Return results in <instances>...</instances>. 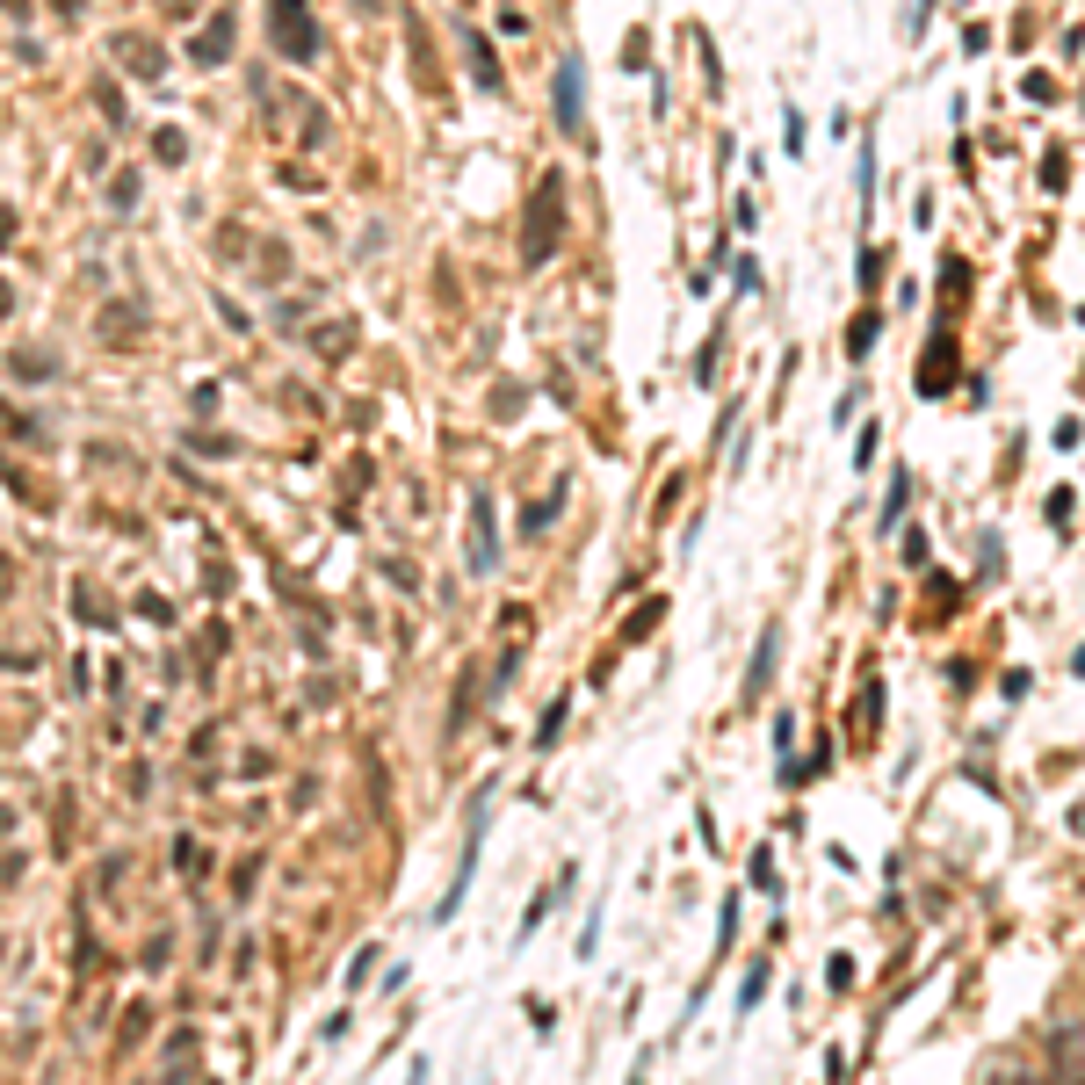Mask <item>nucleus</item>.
I'll list each match as a JSON object with an SVG mask.
<instances>
[{
    "instance_id": "22",
    "label": "nucleus",
    "mask_w": 1085,
    "mask_h": 1085,
    "mask_svg": "<svg viewBox=\"0 0 1085 1085\" xmlns=\"http://www.w3.org/2000/svg\"><path fill=\"white\" fill-rule=\"evenodd\" d=\"M825 984L847 991V984H854V955H832V963H825Z\"/></svg>"
},
{
    "instance_id": "26",
    "label": "nucleus",
    "mask_w": 1085,
    "mask_h": 1085,
    "mask_svg": "<svg viewBox=\"0 0 1085 1085\" xmlns=\"http://www.w3.org/2000/svg\"><path fill=\"white\" fill-rule=\"evenodd\" d=\"M95 102H102V116H109V123H123V95H116V87H109V80L95 87Z\"/></svg>"
},
{
    "instance_id": "18",
    "label": "nucleus",
    "mask_w": 1085,
    "mask_h": 1085,
    "mask_svg": "<svg viewBox=\"0 0 1085 1085\" xmlns=\"http://www.w3.org/2000/svg\"><path fill=\"white\" fill-rule=\"evenodd\" d=\"M803 138H811V123H803V109H789V116H782V152H789V160L803 152Z\"/></svg>"
},
{
    "instance_id": "9",
    "label": "nucleus",
    "mask_w": 1085,
    "mask_h": 1085,
    "mask_svg": "<svg viewBox=\"0 0 1085 1085\" xmlns=\"http://www.w3.org/2000/svg\"><path fill=\"white\" fill-rule=\"evenodd\" d=\"M189 51H196V66H217V58H232V15L217 8V22L196 29V44H189Z\"/></svg>"
},
{
    "instance_id": "6",
    "label": "nucleus",
    "mask_w": 1085,
    "mask_h": 1085,
    "mask_svg": "<svg viewBox=\"0 0 1085 1085\" xmlns=\"http://www.w3.org/2000/svg\"><path fill=\"white\" fill-rule=\"evenodd\" d=\"M500 565V536H492V500L471 492V572H492Z\"/></svg>"
},
{
    "instance_id": "5",
    "label": "nucleus",
    "mask_w": 1085,
    "mask_h": 1085,
    "mask_svg": "<svg viewBox=\"0 0 1085 1085\" xmlns=\"http://www.w3.org/2000/svg\"><path fill=\"white\" fill-rule=\"evenodd\" d=\"M774 666H782V623L760 630V651H753V666H746V702H760L774 688Z\"/></svg>"
},
{
    "instance_id": "29",
    "label": "nucleus",
    "mask_w": 1085,
    "mask_h": 1085,
    "mask_svg": "<svg viewBox=\"0 0 1085 1085\" xmlns=\"http://www.w3.org/2000/svg\"><path fill=\"white\" fill-rule=\"evenodd\" d=\"M8 239H15V217H8V210H0V246H8Z\"/></svg>"
},
{
    "instance_id": "12",
    "label": "nucleus",
    "mask_w": 1085,
    "mask_h": 1085,
    "mask_svg": "<svg viewBox=\"0 0 1085 1085\" xmlns=\"http://www.w3.org/2000/svg\"><path fill=\"white\" fill-rule=\"evenodd\" d=\"M471 709H478V673H463V688H456V702H449V738H463Z\"/></svg>"
},
{
    "instance_id": "13",
    "label": "nucleus",
    "mask_w": 1085,
    "mask_h": 1085,
    "mask_svg": "<svg viewBox=\"0 0 1085 1085\" xmlns=\"http://www.w3.org/2000/svg\"><path fill=\"white\" fill-rule=\"evenodd\" d=\"M876 326H883V319H876V312H861V319H854V326H847V362H861V355H868V348H876Z\"/></svg>"
},
{
    "instance_id": "8",
    "label": "nucleus",
    "mask_w": 1085,
    "mask_h": 1085,
    "mask_svg": "<svg viewBox=\"0 0 1085 1085\" xmlns=\"http://www.w3.org/2000/svg\"><path fill=\"white\" fill-rule=\"evenodd\" d=\"M456 37H463V58H471V80L485 87V95H500V87H507V80H500V58H492V44L478 37V29H471V22H463V29H456Z\"/></svg>"
},
{
    "instance_id": "7",
    "label": "nucleus",
    "mask_w": 1085,
    "mask_h": 1085,
    "mask_svg": "<svg viewBox=\"0 0 1085 1085\" xmlns=\"http://www.w3.org/2000/svg\"><path fill=\"white\" fill-rule=\"evenodd\" d=\"M948 384H955V340L934 333V340H926V362H919V391H926V398H941Z\"/></svg>"
},
{
    "instance_id": "33",
    "label": "nucleus",
    "mask_w": 1085,
    "mask_h": 1085,
    "mask_svg": "<svg viewBox=\"0 0 1085 1085\" xmlns=\"http://www.w3.org/2000/svg\"><path fill=\"white\" fill-rule=\"evenodd\" d=\"M630 1085H644V1078H630Z\"/></svg>"
},
{
    "instance_id": "19",
    "label": "nucleus",
    "mask_w": 1085,
    "mask_h": 1085,
    "mask_svg": "<svg viewBox=\"0 0 1085 1085\" xmlns=\"http://www.w3.org/2000/svg\"><path fill=\"white\" fill-rule=\"evenodd\" d=\"M109 210H138V174H116L109 181Z\"/></svg>"
},
{
    "instance_id": "30",
    "label": "nucleus",
    "mask_w": 1085,
    "mask_h": 1085,
    "mask_svg": "<svg viewBox=\"0 0 1085 1085\" xmlns=\"http://www.w3.org/2000/svg\"><path fill=\"white\" fill-rule=\"evenodd\" d=\"M8 312H15V290H8V283H0V319H8Z\"/></svg>"
},
{
    "instance_id": "11",
    "label": "nucleus",
    "mask_w": 1085,
    "mask_h": 1085,
    "mask_svg": "<svg viewBox=\"0 0 1085 1085\" xmlns=\"http://www.w3.org/2000/svg\"><path fill=\"white\" fill-rule=\"evenodd\" d=\"M8 369H15L22 384H51V377H58V355H37V348H15V355H8Z\"/></svg>"
},
{
    "instance_id": "10",
    "label": "nucleus",
    "mask_w": 1085,
    "mask_h": 1085,
    "mask_svg": "<svg viewBox=\"0 0 1085 1085\" xmlns=\"http://www.w3.org/2000/svg\"><path fill=\"white\" fill-rule=\"evenodd\" d=\"M854 196H861V217L876 210V138H861V152H854Z\"/></svg>"
},
{
    "instance_id": "32",
    "label": "nucleus",
    "mask_w": 1085,
    "mask_h": 1085,
    "mask_svg": "<svg viewBox=\"0 0 1085 1085\" xmlns=\"http://www.w3.org/2000/svg\"><path fill=\"white\" fill-rule=\"evenodd\" d=\"M0 8H8V15H29V0H0Z\"/></svg>"
},
{
    "instance_id": "21",
    "label": "nucleus",
    "mask_w": 1085,
    "mask_h": 1085,
    "mask_svg": "<svg viewBox=\"0 0 1085 1085\" xmlns=\"http://www.w3.org/2000/svg\"><path fill=\"white\" fill-rule=\"evenodd\" d=\"M731 283H738V290H760V261L738 254V261H731Z\"/></svg>"
},
{
    "instance_id": "16",
    "label": "nucleus",
    "mask_w": 1085,
    "mask_h": 1085,
    "mask_svg": "<svg viewBox=\"0 0 1085 1085\" xmlns=\"http://www.w3.org/2000/svg\"><path fill=\"white\" fill-rule=\"evenodd\" d=\"M557 507H565V485H557L550 500H536L529 514H521V529H529V536H536V529H550V514H557Z\"/></svg>"
},
{
    "instance_id": "2",
    "label": "nucleus",
    "mask_w": 1085,
    "mask_h": 1085,
    "mask_svg": "<svg viewBox=\"0 0 1085 1085\" xmlns=\"http://www.w3.org/2000/svg\"><path fill=\"white\" fill-rule=\"evenodd\" d=\"M268 44L283 58H319V22H312V0H268Z\"/></svg>"
},
{
    "instance_id": "15",
    "label": "nucleus",
    "mask_w": 1085,
    "mask_h": 1085,
    "mask_svg": "<svg viewBox=\"0 0 1085 1085\" xmlns=\"http://www.w3.org/2000/svg\"><path fill=\"white\" fill-rule=\"evenodd\" d=\"M565 717H572V702L557 695V702L543 709V724H536V746H557V731H565Z\"/></svg>"
},
{
    "instance_id": "4",
    "label": "nucleus",
    "mask_w": 1085,
    "mask_h": 1085,
    "mask_svg": "<svg viewBox=\"0 0 1085 1085\" xmlns=\"http://www.w3.org/2000/svg\"><path fill=\"white\" fill-rule=\"evenodd\" d=\"M109 58H116V66H131L138 80H167V44H160V37L116 29V37H109Z\"/></svg>"
},
{
    "instance_id": "23",
    "label": "nucleus",
    "mask_w": 1085,
    "mask_h": 1085,
    "mask_svg": "<svg viewBox=\"0 0 1085 1085\" xmlns=\"http://www.w3.org/2000/svg\"><path fill=\"white\" fill-rule=\"evenodd\" d=\"M731 934H738V897H724V912H717V948H731Z\"/></svg>"
},
{
    "instance_id": "3",
    "label": "nucleus",
    "mask_w": 1085,
    "mask_h": 1085,
    "mask_svg": "<svg viewBox=\"0 0 1085 1085\" xmlns=\"http://www.w3.org/2000/svg\"><path fill=\"white\" fill-rule=\"evenodd\" d=\"M550 109H557V131H565V138H586V58H579V51L557 58Z\"/></svg>"
},
{
    "instance_id": "31",
    "label": "nucleus",
    "mask_w": 1085,
    "mask_h": 1085,
    "mask_svg": "<svg viewBox=\"0 0 1085 1085\" xmlns=\"http://www.w3.org/2000/svg\"><path fill=\"white\" fill-rule=\"evenodd\" d=\"M51 8H58V15H80V0H51Z\"/></svg>"
},
{
    "instance_id": "14",
    "label": "nucleus",
    "mask_w": 1085,
    "mask_h": 1085,
    "mask_svg": "<svg viewBox=\"0 0 1085 1085\" xmlns=\"http://www.w3.org/2000/svg\"><path fill=\"white\" fill-rule=\"evenodd\" d=\"M659 615H666V601H644V608L630 615V623H623V644H637V637H651V630H659Z\"/></svg>"
},
{
    "instance_id": "1",
    "label": "nucleus",
    "mask_w": 1085,
    "mask_h": 1085,
    "mask_svg": "<svg viewBox=\"0 0 1085 1085\" xmlns=\"http://www.w3.org/2000/svg\"><path fill=\"white\" fill-rule=\"evenodd\" d=\"M557 232H565V174H543L529 196V217H521V261L543 268L557 254Z\"/></svg>"
},
{
    "instance_id": "20",
    "label": "nucleus",
    "mask_w": 1085,
    "mask_h": 1085,
    "mask_svg": "<svg viewBox=\"0 0 1085 1085\" xmlns=\"http://www.w3.org/2000/svg\"><path fill=\"white\" fill-rule=\"evenodd\" d=\"M905 500H912V471H897V478H890V500H883V521L905 514Z\"/></svg>"
},
{
    "instance_id": "27",
    "label": "nucleus",
    "mask_w": 1085,
    "mask_h": 1085,
    "mask_svg": "<svg viewBox=\"0 0 1085 1085\" xmlns=\"http://www.w3.org/2000/svg\"><path fill=\"white\" fill-rule=\"evenodd\" d=\"M369 970H377V948H355V963H348V984H362Z\"/></svg>"
},
{
    "instance_id": "28",
    "label": "nucleus",
    "mask_w": 1085,
    "mask_h": 1085,
    "mask_svg": "<svg viewBox=\"0 0 1085 1085\" xmlns=\"http://www.w3.org/2000/svg\"><path fill=\"white\" fill-rule=\"evenodd\" d=\"M160 8H167V15H196V0H160Z\"/></svg>"
},
{
    "instance_id": "25",
    "label": "nucleus",
    "mask_w": 1085,
    "mask_h": 1085,
    "mask_svg": "<svg viewBox=\"0 0 1085 1085\" xmlns=\"http://www.w3.org/2000/svg\"><path fill=\"white\" fill-rule=\"evenodd\" d=\"M152 152H160V160L174 167V160H181V152H189V145H181V131H160V138H152Z\"/></svg>"
},
{
    "instance_id": "24",
    "label": "nucleus",
    "mask_w": 1085,
    "mask_h": 1085,
    "mask_svg": "<svg viewBox=\"0 0 1085 1085\" xmlns=\"http://www.w3.org/2000/svg\"><path fill=\"white\" fill-rule=\"evenodd\" d=\"M753 883H760V890H767V897H782V890H774V854H767V847H760V854H753Z\"/></svg>"
},
{
    "instance_id": "17",
    "label": "nucleus",
    "mask_w": 1085,
    "mask_h": 1085,
    "mask_svg": "<svg viewBox=\"0 0 1085 1085\" xmlns=\"http://www.w3.org/2000/svg\"><path fill=\"white\" fill-rule=\"evenodd\" d=\"M760 991H767V963H753L746 977H738V1013H746V1006H760Z\"/></svg>"
}]
</instances>
